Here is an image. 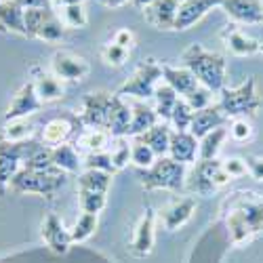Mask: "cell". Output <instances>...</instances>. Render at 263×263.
<instances>
[{
	"mask_svg": "<svg viewBox=\"0 0 263 263\" xmlns=\"http://www.w3.org/2000/svg\"><path fill=\"white\" fill-rule=\"evenodd\" d=\"M181 63L187 68L202 86L213 93H221L226 89V70L228 61L223 55L206 51L202 45H190L181 53Z\"/></svg>",
	"mask_w": 263,
	"mask_h": 263,
	"instance_id": "1",
	"label": "cell"
},
{
	"mask_svg": "<svg viewBox=\"0 0 263 263\" xmlns=\"http://www.w3.org/2000/svg\"><path fill=\"white\" fill-rule=\"evenodd\" d=\"M185 164L175 162L171 156L158 158L154 164L145 171H139V183L143 190H168V192H181L185 187Z\"/></svg>",
	"mask_w": 263,
	"mask_h": 263,
	"instance_id": "2",
	"label": "cell"
},
{
	"mask_svg": "<svg viewBox=\"0 0 263 263\" xmlns=\"http://www.w3.org/2000/svg\"><path fill=\"white\" fill-rule=\"evenodd\" d=\"M65 183V173L61 171H32L21 166V171L11 181V192L15 194H36L42 198H55V194Z\"/></svg>",
	"mask_w": 263,
	"mask_h": 263,
	"instance_id": "3",
	"label": "cell"
},
{
	"mask_svg": "<svg viewBox=\"0 0 263 263\" xmlns=\"http://www.w3.org/2000/svg\"><path fill=\"white\" fill-rule=\"evenodd\" d=\"M219 105H221L223 114L228 118H249L255 116L261 107V97L257 93V82L255 78L245 80L240 86H234V89H226L219 93Z\"/></svg>",
	"mask_w": 263,
	"mask_h": 263,
	"instance_id": "4",
	"label": "cell"
},
{
	"mask_svg": "<svg viewBox=\"0 0 263 263\" xmlns=\"http://www.w3.org/2000/svg\"><path fill=\"white\" fill-rule=\"evenodd\" d=\"M234 179L223 171L221 160H198L185 177V187L194 196H213L217 190L230 185Z\"/></svg>",
	"mask_w": 263,
	"mask_h": 263,
	"instance_id": "5",
	"label": "cell"
},
{
	"mask_svg": "<svg viewBox=\"0 0 263 263\" xmlns=\"http://www.w3.org/2000/svg\"><path fill=\"white\" fill-rule=\"evenodd\" d=\"M160 82H162V65L156 59H145L137 65L133 76L116 91V95H120L124 99L147 101L154 97Z\"/></svg>",
	"mask_w": 263,
	"mask_h": 263,
	"instance_id": "6",
	"label": "cell"
},
{
	"mask_svg": "<svg viewBox=\"0 0 263 263\" xmlns=\"http://www.w3.org/2000/svg\"><path fill=\"white\" fill-rule=\"evenodd\" d=\"M40 147L42 143L34 139L19 141V143L0 139V196H5L9 192L13 177L21 171L26 160Z\"/></svg>",
	"mask_w": 263,
	"mask_h": 263,
	"instance_id": "7",
	"label": "cell"
},
{
	"mask_svg": "<svg viewBox=\"0 0 263 263\" xmlns=\"http://www.w3.org/2000/svg\"><path fill=\"white\" fill-rule=\"evenodd\" d=\"M26 36L45 42H59L65 36V26L51 7L49 9H28L26 11Z\"/></svg>",
	"mask_w": 263,
	"mask_h": 263,
	"instance_id": "8",
	"label": "cell"
},
{
	"mask_svg": "<svg viewBox=\"0 0 263 263\" xmlns=\"http://www.w3.org/2000/svg\"><path fill=\"white\" fill-rule=\"evenodd\" d=\"M114 95H109L105 91H93L89 95H84L80 103V112L78 118L82 126L86 128H105L107 126V116H109V107H112Z\"/></svg>",
	"mask_w": 263,
	"mask_h": 263,
	"instance_id": "9",
	"label": "cell"
},
{
	"mask_svg": "<svg viewBox=\"0 0 263 263\" xmlns=\"http://www.w3.org/2000/svg\"><path fill=\"white\" fill-rule=\"evenodd\" d=\"M91 65L82 55L72 53V51H55L51 57V74H55L59 80L68 82H80L89 76Z\"/></svg>",
	"mask_w": 263,
	"mask_h": 263,
	"instance_id": "10",
	"label": "cell"
},
{
	"mask_svg": "<svg viewBox=\"0 0 263 263\" xmlns=\"http://www.w3.org/2000/svg\"><path fill=\"white\" fill-rule=\"evenodd\" d=\"M154 242H156V211L152 206H147L145 213L139 217L135 230H133L128 253L135 259H145L152 251H154Z\"/></svg>",
	"mask_w": 263,
	"mask_h": 263,
	"instance_id": "11",
	"label": "cell"
},
{
	"mask_svg": "<svg viewBox=\"0 0 263 263\" xmlns=\"http://www.w3.org/2000/svg\"><path fill=\"white\" fill-rule=\"evenodd\" d=\"M226 206L242 213L253 236L263 228V198L261 196L251 194V192H238L232 196V198L226 200Z\"/></svg>",
	"mask_w": 263,
	"mask_h": 263,
	"instance_id": "12",
	"label": "cell"
},
{
	"mask_svg": "<svg viewBox=\"0 0 263 263\" xmlns=\"http://www.w3.org/2000/svg\"><path fill=\"white\" fill-rule=\"evenodd\" d=\"M40 236H42V242H45L49 247V251L55 255H65L74 245L70 230L63 226V221L55 213H49L45 219H42Z\"/></svg>",
	"mask_w": 263,
	"mask_h": 263,
	"instance_id": "13",
	"label": "cell"
},
{
	"mask_svg": "<svg viewBox=\"0 0 263 263\" xmlns=\"http://www.w3.org/2000/svg\"><path fill=\"white\" fill-rule=\"evenodd\" d=\"M45 105L40 101V97L36 95V86L34 82H26L24 86H19V91L13 95L7 112H5V122H13V120H24L32 114H36L38 109Z\"/></svg>",
	"mask_w": 263,
	"mask_h": 263,
	"instance_id": "14",
	"label": "cell"
},
{
	"mask_svg": "<svg viewBox=\"0 0 263 263\" xmlns=\"http://www.w3.org/2000/svg\"><path fill=\"white\" fill-rule=\"evenodd\" d=\"M80 118L78 116H55L51 118L45 126L40 130V143L45 147H57V145H63L68 143L70 137L76 133V128L80 126Z\"/></svg>",
	"mask_w": 263,
	"mask_h": 263,
	"instance_id": "15",
	"label": "cell"
},
{
	"mask_svg": "<svg viewBox=\"0 0 263 263\" xmlns=\"http://www.w3.org/2000/svg\"><path fill=\"white\" fill-rule=\"evenodd\" d=\"M226 15L242 26H259L263 24V0H221Z\"/></svg>",
	"mask_w": 263,
	"mask_h": 263,
	"instance_id": "16",
	"label": "cell"
},
{
	"mask_svg": "<svg viewBox=\"0 0 263 263\" xmlns=\"http://www.w3.org/2000/svg\"><path fill=\"white\" fill-rule=\"evenodd\" d=\"M196 213V200L192 196H181V198L171 200L162 211H160V223L166 232H175L183 228Z\"/></svg>",
	"mask_w": 263,
	"mask_h": 263,
	"instance_id": "17",
	"label": "cell"
},
{
	"mask_svg": "<svg viewBox=\"0 0 263 263\" xmlns=\"http://www.w3.org/2000/svg\"><path fill=\"white\" fill-rule=\"evenodd\" d=\"M179 5L181 0H154V3L143 9V19L154 30H160V32L175 30V19H177Z\"/></svg>",
	"mask_w": 263,
	"mask_h": 263,
	"instance_id": "18",
	"label": "cell"
},
{
	"mask_svg": "<svg viewBox=\"0 0 263 263\" xmlns=\"http://www.w3.org/2000/svg\"><path fill=\"white\" fill-rule=\"evenodd\" d=\"M219 5H221V0H181L177 19H175V30H179V32L190 30L192 26L198 24L209 11H213Z\"/></svg>",
	"mask_w": 263,
	"mask_h": 263,
	"instance_id": "19",
	"label": "cell"
},
{
	"mask_svg": "<svg viewBox=\"0 0 263 263\" xmlns=\"http://www.w3.org/2000/svg\"><path fill=\"white\" fill-rule=\"evenodd\" d=\"M198 149H200V141L196 139L190 130H185V133L173 130L171 145H168V156L175 162H181V164L196 162V160H198Z\"/></svg>",
	"mask_w": 263,
	"mask_h": 263,
	"instance_id": "20",
	"label": "cell"
},
{
	"mask_svg": "<svg viewBox=\"0 0 263 263\" xmlns=\"http://www.w3.org/2000/svg\"><path fill=\"white\" fill-rule=\"evenodd\" d=\"M162 82H166L181 99H187L200 86L198 78H196L187 68H183V65L181 68H173L168 63H162Z\"/></svg>",
	"mask_w": 263,
	"mask_h": 263,
	"instance_id": "21",
	"label": "cell"
},
{
	"mask_svg": "<svg viewBox=\"0 0 263 263\" xmlns=\"http://www.w3.org/2000/svg\"><path fill=\"white\" fill-rule=\"evenodd\" d=\"M130 103L116 95L114 93V99H112V107H109V116H107V126L105 130L112 139H118V137H128V126H130Z\"/></svg>",
	"mask_w": 263,
	"mask_h": 263,
	"instance_id": "22",
	"label": "cell"
},
{
	"mask_svg": "<svg viewBox=\"0 0 263 263\" xmlns=\"http://www.w3.org/2000/svg\"><path fill=\"white\" fill-rule=\"evenodd\" d=\"M228 120V116L223 114V109L219 103H213L204 109H198V112L194 114V120H192V126H190V133L196 137V139H202L206 133L211 130L223 126Z\"/></svg>",
	"mask_w": 263,
	"mask_h": 263,
	"instance_id": "23",
	"label": "cell"
},
{
	"mask_svg": "<svg viewBox=\"0 0 263 263\" xmlns=\"http://www.w3.org/2000/svg\"><path fill=\"white\" fill-rule=\"evenodd\" d=\"M130 126H128V137H139L143 133H147V130L152 126H156L160 122L158 114L154 107H149L145 101H135L130 103Z\"/></svg>",
	"mask_w": 263,
	"mask_h": 263,
	"instance_id": "24",
	"label": "cell"
},
{
	"mask_svg": "<svg viewBox=\"0 0 263 263\" xmlns=\"http://www.w3.org/2000/svg\"><path fill=\"white\" fill-rule=\"evenodd\" d=\"M221 38H223L226 49H228L232 55H236V57L255 55V53H259V49H261V42H259V40L247 36L242 30H238V28H226L223 34H221Z\"/></svg>",
	"mask_w": 263,
	"mask_h": 263,
	"instance_id": "25",
	"label": "cell"
},
{
	"mask_svg": "<svg viewBox=\"0 0 263 263\" xmlns=\"http://www.w3.org/2000/svg\"><path fill=\"white\" fill-rule=\"evenodd\" d=\"M0 30L26 36V11L15 0H0Z\"/></svg>",
	"mask_w": 263,
	"mask_h": 263,
	"instance_id": "26",
	"label": "cell"
},
{
	"mask_svg": "<svg viewBox=\"0 0 263 263\" xmlns=\"http://www.w3.org/2000/svg\"><path fill=\"white\" fill-rule=\"evenodd\" d=\"M171 135H173V130H171L168 122H158L156 126H152L147 133L139 135L137 139L143 141L145 145H149L152 149H154V154H156L158 158H162V156H168Z\"/></svg>",
	"mask_w": 263,
	"mask_h": 263,
	"instance_id": "27",
	"label": "cell"
},
{
	"mask_svg": "<svg viewBox=\"0 0 263 263\" xmlns=\"http://www.w3.org/2000/svg\"><path fill=\"white\" fill-rule=\"evenodd\" d=\"M36 86V95L40 97L42 103H53L59 101L65 95L63 80H59L55 74H38L36 80H32Z\"/></svg>",
	"mask_w": 263,
	"mask_h": 263,
	"instance_id": "28",
	"label": "cell"
},
{
	"mask_svg": "<svg viewBox=\"0 0 263 263\" xmlns=\"http://www.w3.org/2000/svg\"><path fill=\"white\" fill-rule=\"evenodd\" d=\"M51 158H53V164L65 175L68 173H78L82 168V158L78 154V147H74L70 143L51 147Z\"/></svg>",
	"mask_w": 263,
	"mask_h": 263,
	"instance_id": "29",
	"label": "cell"
},
{
	"mask_svg": "<svg viewBox=\"0 0 263 263\" xmlns=\"http://www.w3.org/2000/svg\"><path fill=\"white\" fill-rule=\"evenodd\" d=\"M76 145L86 149V154H93V152H107L109 145H112V135H109L105 128H84L82 135L76 141Z\"/></svg>",
	"mask_w": 263,
	"mask_h": 263,
	"instance_id": "30",
	"label": "cell"
},
{
	"mask_svg": "<svg viewBox=\"0 0 263 263\" xmlns=\"http://www.w3.org/2000/svg\"><path fill=\"white\" fill-rule=\"evenodd\" d=\"M112 177L105 171H82L76 179V187L80 192H101L107 194L109 185H112Z\"/></svg>",
	"mask_w": 263,
	"mask_h": 263,
	"instance_id": "31",
	"label": "cell"
},
{
	"mask_svg": "<svg viewBox=\"0 0 263 263\" xmlns=\"http://www.w3.org/2000/svg\"><path fill=\"white\" fill-rule=\"evenodd\" d=\"M228 128L219 126L215 130H211V133H206L200 141V149H198V160H215L219 156V152H221V145L223 141L228 139Z\"/></svg>",
	"mask_w": 263,
	"mask_h": 263,
	"instance_id": "32",
	"label": "cell"
},
{
	"mask_svg": "<svg viewBox=\"0 0 263 263\" xmlns=\"http://www.w3.org/2000/svg\"><path fill=\"white\" fill-rule=\"evenodd\" d=\"M154 99H156V107H154V109H156L160 122H168L175 105H177V101H179L181 97L175 93L166 82H160L158 89H156V93H154Z\"/></svg>",
	"mask_w": 263,
	"mask_h": 263,
	"instance_id": "33",
	"label": "cell"
},
{
	"mask_svg": "<svg viewBox=\"0 0 263 263\" xmlns=\"http://www.w3.org/2000/svg\"><path fill=\"white\" fill-rule=\"evenodd\" d=\"M99 226V215H91V213H82L76 223L70 228V236H72V242L74 245H80V242H86L97 230Z\"/></svg>",
	"mask_w": 263,
	"mask_h": 263,
	"instance_id": "34",
	"label": "cell"
},
{
	"mask_svg": "<svg viewBox=\"0 0 263 263\" xmlns=\"http://www.w3.org/2000/svg\"><path fill=\"white\" fill-rule=\"evenodd\" d=\"M156 160H158V156L154 154V149L149 145H145L143 141H139L137 137H133V141H130V162H133L139 171H145Z\"/></svg>",
	"mask_w": 263,
	"mask_h": 263,
	"instance_id": "35",
	"label": "cell"
},
{
	"mask_svg": "<svg viewBox=\"0 0 263 263\" xmlns=\"http://www.w3.org/2000/svg\"><path fill=\"white\" fill-rule=\"evenodd\" d=\"M194 109L192 105L185 101V99H179L177 105H175L173 114H171V120L168 124L173 126V130H179V133H185V130H190L192 126V120H194Z\"/></svg>",
	"mask_w": 263,
	"mask_h": 263,
	"instance_id": "36",
	"label": "cell"
},
{
	"mask_svg": "<svg viewBox=\"0 0 263 263\" xmlns=\"http://www.w3.org/2000/svg\"><path fill=\"white\" fill-rule=\"evenodd\" d=\"M34 133V124L28 122V118L24 120H13V122H7L5 124V130H3V139L5 141H13V143H19V141H28Z\"/></svg>",
	"mask_w": 263,
	"mask_h": 263,
	"instance_id": "37",
	"label": "cell"
},
{
	"mask_svg": "<svg viewBox=\"0 0 263 263\" xmlns=\"http://www.w3.org/2000/svg\"><path fill=\"white\" fill-rule=\"evenodd\" d=\"M61 21L65 28L70 30H82L89 26V15H86L84 7L82 5H70V7H63L61 13H59Z\"/></svg>",
	"mask_w": 263,
	"mask_h": 263,
	"instance_id": "38",
	"label": "cell"
},
{
	"mask_svg": "<svg viewBox=\"0 0 263 263\" xmlns=\"http://www.w3.org/2000/svg\"><path fill=\"white\" fill-rule=\"evenodd\" d=\"M78 204H80L82 213L99 215L105 209V204H107V194H101V192H80L78 190Z\"/></svg>",
	"mask_w": 263,
	"mask_h": 263,
	"instance_id": "39",
	"label": "cell"
},
{
	"mask_svg": "<svg viewBox=\"0 0 263 263\" xmlns=\"http://www.w3.org/2000/svg\"><path fill=\"white\" fill-rule=\"evenodd\" d=\"M82 171H105L109 175L116 173L109 152H93V154H86L82 158Z\"/></svg>",
	"mask_w": 263,
	"mask_h": 263,
	"instance_id": "40",
	"label": "cell"
},
{
	"mask_svg": "<svg viewBox=\"0 0 263 263\" xmlns=\"http://www.w3.org/2000/svg\"><path fill=\"white\" fill-rule=\"evenodd\" d=\"M107 152H109V156H112V164H114L116 171H122L130 162V143H128V137L112 139V147H109Z\"/></svg>",
	"mask_w": 263,
	"mask_h": 263,
	"instance_id": "41",
	"label": "cell"
},
{
	"mask_svg": "<svg viewBox=\"0 0 263 263\" xmlns=\"http://www.w3.org/2000/svg\"><path fill=\"white\" fill-rule=\"evenodd\" d=\"M130 51L114 45V42H107V45L101 47V59L105 65H112V68H122V65L128 61Z\"/></svg>",
	"mask_w": 263,
	"mask_h": 263,
	"instance_id": "42",
	"label": "cell"
},
{
	"mask_svg": "<svg viewBox=\"0 0 263 263\" xmlns=\"http://www.w3.org/2000/svg\"><path fill=\"white\" fill-rule=\"evenodd\" d=\"M228 133H230V137L234 141L245 143V141H249L253 137V126H251V122L247 118H234Z\"/></svg>",
	"mask_w": 263,
	"mask_h": 263,
	"instance_id": "43",
	"label": "cell"
},
{
	"mask_svg": "<svg viewBox=\"0 0 263 263\" xmlns=\"http://www.w3.org/2000/svg\"><path fill=\"white\" fill-rule=\"evenodd\" d=\"M190 105H192V109L194 112H198V109H204V107H209V105H213V91H209L206 86H198L187 99H185Z\"/></svg>",
	"mask_w": 263,
	"mask_h": 263,
	"instance_id": "44",
	"label": "cell"
},
{
	"mask_svg": "<svg viewBox=\"0 0 263 263\" xmlns=\"http://www.w3.org/2000/svg\"><path fill=\"white\" fill-rule=\"evenodd\" d=\"M221 166L232 179H240V177H245V175L249 173L245 158H228V160L221 162Z\"/></svg>",
	"mask_w": 263,
	"mask_h": 263,
	"instance_id": "45",
	"label": "cell"
},
{
	"mask_svg": "<svg viewBox=\"0 0 263 263\" xmlns=\"http://www.w3.org/2000/svg\"><path fill=\"white\" fill-rule=\"evenodd\" d=\"M112 42H114V45H118V47H122V49H126V51H130L135 47V34L130 32L128 28H120V30L114 32Z\"/></svg>",
	"mask_w": 263,
	"mask_h": 263,
	"instance_id": "46",
	"label": "cell"
},
{
	"mask_svg": "<svg viewBox=\"0 0 263 263\" xmlns=\"http://www.w3.org/2000/svg\"><path fill=\"white\" fill-rule=\"evenodd\" d=\"M245 162L251 177L257 181H263V156H247Z\"/></svg>",
	"mask_w": 263,
	"mask_h": 263,
	"instance_id": "47",
	"label": "cell"
},
{
	"mask_svg": "<svg viewBox=\"0 0 263 263\" xmlns=\"http://www.w3.org/2000/svg\"><path fill=\"white\" fill-rule=\"evenodd\" d=\"M15 3L24 11H28V9H49L51 7L49 0H15Z\"/></svg>",
	"mask_w": 263,
	"mask_h": 263,
	"instance_id": "48",
	"label": "cell"
},
{
	"mask_svg": "<svg viewBox=\"0 0 263 263\" xmlns=\"http://www.w3.org/2000/svg\"><path fill=\"white\" fill-rule=\"evenodd\" d=\"M99 3L103 7H107V9H120V7H124L128 3V0H99Z\"/></svg>",
	"mask_w": 263,
	"mask_h": 263,
	"instance_id": "49",
	"label": "cell"
},
{
	"mask_svg": "<svg viewBox=\"0 0 263 263\" xmlns=\"http://www.w3.org/2000/svg\"><path fill=\"white\" fill-rule=\"evenodd\" d=\"M152 3H154V0H130V5H133V7H137V9H145L147 5H152Z\"/></svg>",
	"mask_w": 263,
	"mask_h": 263,
	"instance_id": "50",
	"label": "cell"
},
{
	"mask_svg": "<svg viewBox=\"0 0 263 263\" xmlns=\"http://www.w3.org/2000/svg\"><path fill=\"white\" fill-rule=\"evenodd\" d=\"M84 0H59L61 7H70V5H82Z\"/></svg>",
	"mask_w": 263,
	"mask_h": 263,
	"instance_id": "51",
	"label": "cell"
},
{
	"mask_svg": "<svg viewBox=\"0 0 263 263\" xmlns=\"http://www.w3.org/2000/svg\"><path fill=\"white\" fill-rule=\"evenodd\" d=\"M259 53H261V55H263V42H261V49H259Z\"/></svg>",
	"mask_w": 263,
	"mask_h": 263,
	"instance_id": "52",
	"label": "cell"
}]
</instances>
